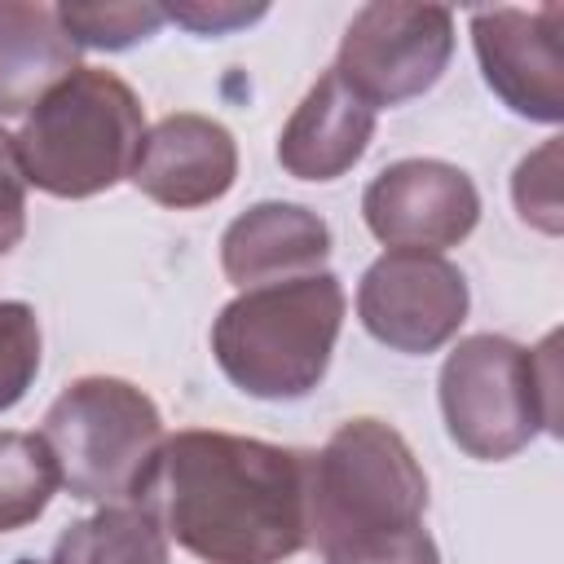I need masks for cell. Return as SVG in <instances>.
Wrapping results in <instances>:
<instances>
[{
  "label": "cell",
  "instance_id": "6da1fadb",
  "mask_svg": "<svg viewBox=\"0 0 564 564\" xmlns=\"http://www.w3.org/2000/svg\"><path fill=\"white\" fill-rule=\"evenodd\" d=\"M304 480V449L185 427L163 436L132 502L203 564H282L308 546Z\"/></svg>",
  "mask_w": 564,
  "mask_h": 564
},
{
  "label": "cell",
  "instance_id": "7a4b0ae2",
  "mask_svg": "<svg viewBox=\"0 0 564 564\" xmlns=\"http://www.w3.org/2000/svg\"><path fill=\"white\" fill-rule=\"evenodd\" d=\"M427 476L397 427L383 419H348L308 454L304 520L322 560L388 542L423 524Z\"/></svg>",
  "mask_w": 564,
  "mask_h": 564
},
{
  "label": "cell",
  "instance_id": "3957f363",
  "mask_svg": "<svg viewBox=\"0 0 564 564\" xmlns=\"http://www.w3.org/2000/svg\"><path fill=\"white\" fill-rule=\"evenodd\" d=\"M344 326V286L330 269L251 286L212 322V352L225 379L260 401L308 397L330 366Z\"/></svg>",
  "mask_w": 564,
  "mask_h": 564
},
{
  "label": "cell",
  "instance_id": "277c9868",
  "mask_svg": "<svg viewBox=\"0 0 564 564\" xmlns=\"http://www.w3.org/2000/svg\"><path fill=\"white\" fill-rule=\"evenodd\" d=\"M145 141V110L137 93L97 66L70 70L13 137L26 185L53 198H93L123 176Z\"/></svg>",
  "mask_w": 564,
  "mask_h": 564
},
{
  "label": "cell",
  "instance_id": "5b68a950",
  "mask_svg": "<svg viewBox=\"0 0 564 564\" xmlns=\"http://www.w3.org/2000/svg\"><path fill=\"white\" fill-rule=\"evenodd\" d=\"M560 335L524 348L507 335H467L441 366V414L449 441L498 463L538 432H560Z\"/></svg>",
  "mask_w": 564,
  "mask_h": 564
},
{
  "label": "cell",
  "instance_id": "8992f818",
  "mask_svg": "<svg viewBox=\"0 0 564 564\" xmlns=\"http://www.w3.org/2000/svg\"><path fill=\"white\" fill-rule=\"evenodd\" d=\"M62 489L84 502H132L141 476L163 445L159 405L128 379L84 375L57 392L40 423Z\"/></svg>",
  "mask_w": 564,
  "mask_h": 564
},
{
  "label": "cell",
  "instance_id": "52a82bcc",
  "mask_svg": "<svg viewBox=\"0 0 564 564\" xmlns=\"http://www.w3.org/2000/svg\"><path fill=\"white\" fill-rule=\"evenodd\" d=\"M454 57V13L441 4H397L379 0L352 13L335 75L370 106H401L423 97Z\"/></svg>",
  "mask_w": 564,
  "mask_h": 564
},
{
  "label": "cell",
  "instance_id": "ba28073f",
  "mask_svg": "<svg viewBox=\"0 0 564 564\" xmlns=\"http://www.w3.org/2000/svg\"><path fill=\"white\" fill-rule=\"evenodd\" d=\"M467 278L441 251H383L357 286L361 326L392 352H436L467 322Z\"/></svg>",
  "mask_w": 564,
  "mask_h": 564
},
{
  "label": "cell",
  "instance_id": "9c48e42d",
  "mask_svg": "<svg viewBox=\"0 0 564 564\" xmlns=\"http://www.w3.org/2000/svg\"><path fill=\"white\" fill-rule=\"evenodd\" d=\"M361 216L388 251H445L476 229L480 194L445 159H397L366 185Z\"/></svg>",
  "mask_w": 564,
  "mask_h": 564
},
{
  "label": "cell",
  "instance_id": "30bf717a",
  "mask_svg": "<svg viewBox=\"0 0 564 564\" xmlns=\"http://www.w3.org/2000/svg\"><path fill=\"white\" fill-rule=\"evenodd\" d=\"M471 44L485 84L533 123L564 119V9H476Z\"/></svg>",
  "mask_w": 564,
  "mask_h": 564
},
{
  "label": "cell",
  "instance_id": "8fae6325",
  "mask_svg": "<svg viewBox=\"0 0 564 564\" xmlns=\"http://www.w3.org/2000/svg\"><path fill=\"white\" fill-rule=\"evenodd\" d=\"M234 176H238L234 132L212 115L181 110L145 128V141L128 181L159 207L189 212L225 198Z\"/></svg>",
  "mask_w": 564,
  "mask_h": 564
},
{
  "label": "cell",
  "instance_id": "7c38bea8",
  "mask_svg": "<svg viewBox=\"0 0 564 564\" xmlns=\"http://www.w3.org/2000/svg\"><path fill=\"white\" fill-rule=\"evenodd\" d=\"M326 260L330 229L300 203H256L220 234V269L242 291L322 273Z\"/></svg>",
  "mask_w": 564,
  "mask_h": 564
},
{
  "label": "cell",
  "instance_id": "4fadbf2b",
  "mask_svg": "<svg viewBox=\"0 0 564 564\" xmlns=\"http://www.w3.org/2000/svg\"><path fill=\"white\" fill-rule=\"evenodd\" d=\"M370 137L375 110L335 70H326L291 110L278 137V163L300 181H335L361 163Z\"/></svg>",
  "mask_w": 564,
  "mask_h": 564
},
{
  "label": "cell",
  "instance_id": "5bb4252c",
  "mask_svg": "<svg viewBox=\"0 0 564 564\" xmlns=\"http://www.w3.org/2000/svg\"><path fill=\"white\" fill-rule=\"evenodd\" d=\"M70 70H79V48L57 9L0 0V115H31Z\"/></svg>",
  "mask_w": 564,
  "mask_h": 564
},
{
  "label": "cell",
  "instance_id": "9a60e30c",
  "mask_svg": "<svg viewBox=\"0 0 564 564\" xmlns=\"http://www.w3.org/2000/svg\"><path fill=\"white\" fill-rule=\"evenodd\" d=\"M48 564H172L167 533L141 502H110L84 520H75Z\"/></svg>",
  "mask_w": 564,
  "mask_h": 564
},
{
  "label": "cell",
  "instance_id": "2e32d148",
  "mask_svg": "<svg viewBox=\"0 0 564 564\" xmlns=\"http://www.w3.org/2000/svg\"><path fill=\"white\" fill-rule=\"evenodd\" d=\"M62 489L53 449L40 432H0V533L35 524Z\"/></svg>",
  "mask_w": 564,
  "mask_h": 564
},
{
  "label": "cell",
  "instance_id": "e0dca14e",
  "mask_svg": "<svg viewBox=\"0 0 564 564\" xmlns=\"http://www.w3.org/2000/svg\"><path fill=\"white\" fill-rule=\"evenodd\" d=\"M57 22L70 35L75 48L119 53V48H132V44L150 40L167 18H163V4H150V0H141V4L137 0H106V4L62 0L57 4Z\"/></svg>",
  "mask_w": 564,
  "mask_h": 564
},
{
  "label": "cell",
  "instance_id": "ac0fdd59",
  "mask_svg": "<svg viewBox=\"0 0 564 564\" xmlns=\"http://www.w3.org/2000/svg\"><path fill=\"white\" fill-rule=\"evenodd\" d=\"M40 375V317L22 300H0V414L13 410Z\"/></svg>",
  "mask_w": 564,
  "mask_h": 564
},
{
  "label": "cell",
  "instance_id": "d6986e66",
  "mask_svg": "<svg viewBox=\"0 0 564 564\" xmlns=\"http://www.w3.org/2000/svg\"><path fill=\"white\" fill-rule=\"evenodd\" d=\"M511 194L529 225L560 234V141H546L538 154H529L516 167Z\"/></svg>",
  "mask_w": 564,
  "mask_h": 564
},
{
  "label": "cell",
  "instance_id": "ffe728a7",
  "mask_svg": "<svg viewBox=\"0 0 564 564\" xmlns=\"http://www.w3.org/2000/svg\"><path fill=\"white\" fill-rule=\"evenodd\" d=\"M269 13V4H242V0H176L163 4V18L194 35H229L238 26H251Z\"/></svg>",
  "mask_w": 564,
  "mask_h": 564
},
{
  "label": "cell",
  "instance_id": "44dd1931",
  "mask_svg": "<svg viewBox=\"0 0 564 564\" xmlns=\"http://www.w3.org/2000/svg\"><path fill=\"white\" fill-rule=\"evenodd\" d=\"M26 234V176L13 137L0 128V256H9Z\"/></svg>",
  "mask_w": 564,
  "mask_h": 564
},
{
  "label": "cell",
  "instance_id": "7402d4cb",
  "mask_svg": "<svg viewBox=\"0 0 564 564\" xmlns=\"http://www.w3.org/2000/svg\"><path fill=\"white\" fill-rule=\"evenodd\" d=\"M326 564H441V551L432 542V533L419 524L410 533H397L388 542H375V546H361V551H348V555H335Z\"/></svg>",
  "mask_w": 564,
  "mask_h": 564
},
{
  "label": "cell",
  "instance_id": "603a6c76",
  "mask_svg": "<svg viewBox=\"0 0 564 564\" xmlns=\"http://www.w3.org/2000/svg\"><path fill=\"white\" fill-rule=\"evenodd\" d=\"M13 564H44V560H31V555H22V560H13Z\"/></svg>",
  "mask_w": 564,
  "mask_h": 564
}]
</instances>
